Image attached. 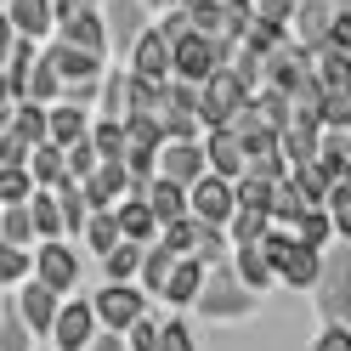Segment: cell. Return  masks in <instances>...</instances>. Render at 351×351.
<instances>
[{
  "label": "cell",
  "mask_w": 351,
  "mask_h": 351,
  "mask_svg": "<svg viewBox=\"0 0 351 351\" xmlns=\"http://www.w3.org/2000/svg\"><path fill=\"white\" fill-rule=\"evenodd\" d=\"M187 306H193L204 323H244V317L261 312V295L238 283L232 261H215V267H204V278H199V289H193Z\"/></svg>",
  "instance_id": "1"
},
{
  "label": "cell",
  "mask_w": 351,
  "mask_h": 351,
  "mask_svg": "<svg viewBox=\"0 0 351 351\" xmlns=\"http://www.w3.org/2000/svg\"><path fill=\"white\" fill-rule=\"evenodd\" d=\"M312 300H317L323 323H351V238H328L323 244Z\"/></svg>",
  "instance_id": "2"
},
{
  "label": "cell",
  "mask_w": 351,
  "mask_h": 351,
  "mask_svg": "<svg viewBox=\"0 0 351 351\" xmlns=\"http://www.w3.org/2000/svg\"><path fill=\"white\" fill-rule=\"evenodd\" d=\"M261 255H267V267H272V283H289V289H312V278H317V261H323V250H306V244H295L289 232H278V227H267L261 232Z\"/></svg>",
  "instance_id": "3"
},
{
  "label": "cell",
  "mask_w": 351,
  "mask_h": 351,
  "mask_svg": "<svg viewBox=\"0 0 351 351\" xmlns=\"http://www.w3.org/2000/svg\"><path fill=\"white\" fill-rule=\"evenodd\" d=\"M250 91L227 74V62L221 69H210L199 85H193V119H199V130H215V125H227L238 114V102H244Z\"/></svg>",
  "instance_id": "4"
},
{
  "label": "cell",
  "mask_w": 351,
  "mask_h": 351,
  "mask_svg": "<svg viewBox=\"0 0 351 351\" xmlns=\"http://www.w3.org/2000/svg\"><path fill=\"white\" fill-rule=\"evenodd\" d=\"M29 278L46 283L51 295H74L80 289V250L62 244V238H40L29 250Z\"/></svg>",
  "instance_id": "5"
},
{
  "label": "cell",
  "mask_w": 351,
  "mask_h": 351,
  "mask_svg": "<svg viewBox=\"0 0 351 351\" xmlns=\"http://www.w3.org/2000/svg\"><path fill=\"white\" fill-rule=\"evenodd\" d=\"M91 312H97V328L125 335L136 317H147V295L136 289V283H102V289L91 295Z\"/></svg>",
  "instance_id": "6"
},
{
  "label": "cell",
  "mask_w": 351,
  "mask_h": 351,
  "mask_svg": "<svg viewBox=\"0 0 351 351\" xmlns=\"http://www.w3.org/2000/svg\"><path fill=\"white\" fill-rule=\"evenodd\" d=\"M97 17H102V34H108V57H119V62L130 51V40L153 23L142 0H97Z\"/></svg>",
  "instance_id": "7"
},
{
  "label": "cell",
  "mask_w": 351,
  "mask_h": 351,
  "mask_svg": "<svg viewBox=\"0 0 351 351\" xmlns=\"http://www.w3.org/2000/svg\"><path fill=\"white\" fill-rule=\"evenodd\" d=\"M227 62V46H215V40L204 34H182V40H170V80H187V85H199L210 69H221Z\"/></svg>",
  "instance_id": "8"
},
{
  "label": "cell",
  "mask_w": 351,
  "mask_h": 351,
  "mask_svg": "<svg viewBox=\"0 0 351 351\" xmlns=\"http://www.w3.org/2000/svg\"><path fill=\"white\" fill-rule=\"evenodd\" d=\"M238 204H232V182L227 176H215V170H204L199 182H187V215L193 221H204V227H227V215H232Z\"/></svg>",
  "instance_id": "9"
},
{
  "label": "cell",
  "mask_w": 351,
  "mask_h": 351,
  "mask_svg": "<svg viewBox=\"0 0 351 351\" xmlns=\"http://www.w3.org/2000/svg\"><path fill=\"white\" fill-rule=\"evenodd\" d=\"M46 335H51L57 351H80L85 340L97 335V312H91V300H85L80 289H74V295H62V300H57V317H51Z\"/></svg>",
  "instance_id": "10"
},
{
  "label": "cell",
  "mask_w": 351,
  "mask_h": 351,
  "mask_svg": "<svg viewBox=\"0 0 351 351\" xmlns=\"http://www.w3.org/2000/svg\"><path fill=\"white\" fill-rule=\"evenodd\" d=\"M125 69L136 74V80H147V85L170 80V46H165V34L153 29V23H147L136 40H130V51H125Z\"/></svg>",
  "instance_id": "11"
},
{
  "label": "cell",
  "mask_w": 351,
  "mask_h": 351,
  "mask_svg": "<svg viewBox=\"0 0 351 351\" xmlns=\"http://www.w3.org/2000/svg\"><path fill=\"white\" fill-rule=\"evenodd\" d=\"M80 193H85V204H91V210H114L125 193H136V182L125 176L119 159H97V170L80 182Z\"/></svg>",
  "instance_id": "12"
},
{
  "label": "cell",
  "mask_w": 351,
  "mask_h": 351,
  "mask_svg": "<svg viewBox=\"0 0 351 351\" xmlns=\"http://www.w3.org/2000/svg\"><path fill=\"white\" fill-rule=\"evenodd\" d=\"M40 51H46V62L57 69L62 85H85V80H102V62L97 51H80V46H62V40H40Z\"/></svg>",
  "instance_id": "13"
},
{
  "label": "cell",
  "mask_w": 351,
  "mask_h": 351,
  "mask_svg": "<svg viewBox=\"0 0 351 351\" xmlns=\"http://www.w3.org/2000/svg\"><path fill=\"white\" fill-rule=\"evenodd\" d=\"M153 165H159V176H170L176 187H187V182H199V176H204V147L199 142H159Z\"/></svg>",
  "instance_id": "14"
},
{
  "label": "cell",
  "mask_w": 351,
  "mask_h": 351,
  "mask_svg": "<svg viewBox=\"0 0 351 351\" xmlns=\"http://www.w3.org/2000/svg\"><path fill=\"white\" fill-rule=\"evenodd\" d=\"M57 300H62V295H51L46 283H34V278H23V283H17V295H12L17 317L29 323V335H46V328H51V317H57Z\"/></svg>",
  "instance_id": "15"
},
{
  "label": "cell",
  "mask_w": 351,
  "mask_h": 351,
  "mask_svg": "<svg viewBox=\"0 0 351 351\" xmlns=\"http://www.w3.org/2000/svg\"><path fill=\"white\" fill-rule=\"evenodd\" d=\"M85 130H91V108H80V102H46V142L51 147H69V142H80Z\"/></svg>",
  "instance_id": "16"
},
{
  "label": "cell",
  "mask_w": 351,
  "mask_h": 351,
  "mask_svg": "<svg viewBox=\"0 0 351 351\" xmlns=\"http://www.w3.org/2000/svg\"><path fill=\"white\" fill-rule=\"evenodd\" d=\"M199 147H204V170H215V176H227V182H232L238 170H244V147H238V136H232L227 125H215V130H204V136H199Z\"/></svg>",
  "instance_id": "17"
},
{
  "label": "cell",
  "mask_w": 351,
  "mask_h": 351,
  "mask_svg": "<svg viewBox=\"0 0 351 351\" xmlns=\"http://www.w3.org/2000/svg\"><path fill=\"white\" fill-rule=\"evenodd\" d=\"M6 23L23 40H51L57 17H51V0H6Z\"/></svg>",
  "instance_id": "18"
},
{
  "label": "cell",
  "mask_w": 351,
  "mask_h": 351,
  "mask_svg": "<svg viewBox=\"0 0 351 351\" xmlns=\"http://www.w3.org/2000/svg\"><path fill=\"white\" fill-rule=\"evenodd\" d=\"M136 193H142V204L153 210V221H159V227L176 221V215H187V187H176L170 176H147Z\"/></svg>",
  "instance_id": "19"
},
{
  "label": "cell",
  "mask_w": 351,
  "mask_h": 351,
  "mask_svg": "<svg viewBox=\"0 0 351 351\" xmlns=\"http://www.w3.org/2000/svg\"><path fill=\"white\" fill-rule=\"evenodd\" d=\"M62 46H80V51H97L108 57V34H102V17L97 12H74V17H57V29H51Z\"/></svg>",
  "instance_id": "20"
},
{
  "label": "cell",
  "mask_w": 351,
  "mask_h": 351,
  "mask_svg": "<svg viewBox=\"0 0 351 351\" xmlns=\"http://www.w3.org/2000/svg\"><path fill=\"white\" fill-rule=\"evenodd\" d=\"M114 227H119V238H130V244H153V238H159V221H153V210L142 204V193H125V199L114 204Z\"/></svg>",
  "instance_id": "21"
},
{
  "label": "cell",
  "mask_w": 351,
  "mask_h": 351,
  "mask_svg": "<svg viewBox=\"0 0 351 351\" xmlns=\"http://www.w3.org/2000/svg\"><path fill=\"white\" fill-rule=\"evenodd\" d=\"M227 261H232V272H238L244 289H255V295L272 289V267H267V255H261V244H232Z\"/></svg>",
  "instance_id": "22"
},
{
  "label": "cell",
  "mask_w": 351,
  "mask_h": 351,
  "mask_svg": "<svg viewBox=\"0 0 351 351\" xmlns=\"http://www.w3.org/2000/svg\"><path fill=\"white\" fill-rule=\"evenodd\" d=\"M199 278H204V267L193 255H176L170 261V278H165V289H159V300H170V306H187L193 300V289H199Z\"/></svg>",
  "instance_id": "23"
},
{
  "label": "cell",
  "mask_w": 351,
  "mask_h": 351,
  "mask_svg": "<svg viewBox=\"0 0 351 351\" xmlns=\"http://www.w3.org/2000/svg\"><path fill=\"white\" fill-rule=\"evenodd\" d=\"M170 261H176V255L159 244V238H153V244H142V261H136V289H142V295H159V289H165Z\"/></svg>",
  "instance_id": "24"
},
{
  "label": "cell",
  "mask_w": 351,
  "mask_h": 351,
  "mask_svg": "<svg viewBox=\"0 0 351 351\" xmlns=\"http://www.w3.org/2000/svg\"><path fill=\"white\" fill-rule=\"evenodd\" d=\"M317 170L323 176H346L351 170V130H317Z\"/></svg>",
  "instance_id": "25"
},
{
  "label": "cell",
  "mask_w": 351,
  "mask_h": 351,
  "mask_svg": "<svg viewBox=\"0 0 351 351\" xmlns=\"http://www.w3.org/2000/svg\"><path fill=\"white\" fill-rule=\"evenodd\" d=\"M51 199H57V221H62V232H80V227H85V215H91V204H85L80 182H74V176H62V182L51 187Z\"/></svg>",
  "instance_id": "26"
},
{
  "label": "cell",
  "mask_w": 351,
  "mask_h": 351,
  "mask_svg": "<svg viewBox=\"0 0 351 351\" xmlns=\"http://www.w3.org/2000/svg\"><path fill=\"white\" fill-rule=\"evenodd\" d=\"M23 170H29V182L34 187H57L62 176V147H51V142H40V147H29V159H23Z\"/></svg>",
  "instance_id": "27"
},
{
  "label": "cell",
  "mask_w": 351,
  "mask_h": 351,
  "mask_svg": "<svg viewBox=\"0 0 351 351\" xmlns=\"http://www.w3.org/2000/svg\"><path fill=\"white\" fill-rule=\"evenodd\" d=\"M283 182L295 187V199H300V204H323V193H328V176L317 170V159L289 165V170H283Z\"/></svg>",
  "instance_id": "28"
},
{
  "label": "cell",
  "mask_w": 351,
  "mask_h": 351,
  "mask_svg": "<svg viewBox=\"0 0 351 351\" xmlns=\"http://www.w3.org/2000/svg\"><path fill=\"white\" fill-rule=\"evenodd\" d=\"M57 91H62V80H57V69L46 62V51H40V57H34V69H29V80H23V97H17V102H40V108H46V102H57Z\"/></svg>",
  "instance_id": "29"
},
{
  "label": "cell",
  "mask_w": 351,
  "mask_h": 351,
  "mask_svg": "<svg viewBox=\"0 0 351 351\" xmlns=\"http://www.w3.org/2000/svg\"><path fill=\"white\" fill-rule=\"evenodd\" d=\"M283 40H289V29H283V23H261V17H250L244 34H238L232 46H244V51H255V57H267V51L283 46Z\"/></svg>",
  "instance_id": "30"
},
{
  "label": "cell",
  "mask_w": 351,
  "mask_h": 351,
  "mask_svg": "<svg viewBox=\"0 0 351 351\" xmlns=\"http://www.w3.org/2000/svg\"><path fill=\"white\" fill-rule=\"evenodd\" d=\"M12 136H23L29 147H40V142H46V108H40V102H12Z\"/></svg>",
  "instance_id": "31"
},
{
  "label": "cell",
  "mask_w": 351,
  "mask_h": 351,
  "mask_svg": "<svg viewBox=\"0 0 351 351\" xmlns=\"http://www.w3.org/2000/svg\"><path fill=\"white\" fill-rule=\"evenodd\" d=\"M80 238H85V250H91V255H108V250L119 244L114 210H91V215H85V227H80Z\"/></svg>",
  "instance_id": "32"
},
{
  "label": "cell",
  "mask_w": 351,
  "mask_h": 351,
  "mask_svg": "<svg viewBox=\"0 0 351 351\" xmlns=\"http://www.w3.org/2000/svg\"><path fill=\"white\" fill-rule=\"evenodd\" d=\"M272 221H267V210H232L227 215V244H261V232H267Z\"/></svg>",
  "instance_id": "33"
},
{
  "label": "cell",
  "mask_w": 351,
  "mask_h": 351,
  "mask_svg": "<svg viewBox=\"0 0 351 351\" xmlns=\"http://www.w3.org/2000/svg\"><path fill=\"white\" fill-rule=\"evenodd\" d=\"M85 142L97 147V159H125V125L119 119H91Z\"/></svg>",
  "instance_id": "34"
},
{
  "label": "cell",
  "mask_w": 351,
  "mask_h": 351,
  "mask_svg": "<svg viewBox=\"0 0 351 351\" xmlns=\"http://www.w3.org/2000/svg\"><path fill=\"white\" fill-rule=\"evenodd\" d=\"M136 261H142V244L119 238V244L102 255V272H108V283H130V278H136Z\"/></svg>",
  "instance_id": "35"
},
{
  "label": "cell",
  "mask_w": 351,
  "mask_h": 351,
  "mask_svg": "<svg viewBox=\"0 0 351 351\" xmlns=\"http://www.w3.org/2000/svg\"><path fill=\"white\" fill-rule=\"evenodd\" d=\"M0 351H34V335H29V323L17 317L12 300H0Z\"/></svg>",
  "instance_id": "36"
},
{
  "label": "cell",
  "mask_w": 351,
  "mask_h": 351,
  "mask_svg": "<svg viewBox=\"0 0 351 351\" xmlns=\"http://www.w3.org/2000/svg\"><path fill=\"white\" fill-rule=\"evenodd\" d=\"M227 250H232V244H227V232L199 221V238H193V250H187V255L199 261V267H215V261H227Z\"/></svg>",
  "instance_id": "37"
},
{
  "label": "cell",
  "mask_w": 351,
  "mask_h": 351,
  "mask_svg": "<svg viewBox=\"0 0 351 351\" xmlns=\"http://www.w3.org/2000/svg\"><path fill=\"white\" fill-rule=\"evenodd\" d=\"M159 142H165V130H159V119H153V114H130V119H125V147L159 153Z\"/></svg>",
  "instance_id": "38"
},
{
  "label": "cell",
  "mask_w": 351,
  "mask_h": 351,
  "mask_svg": "<svg viewBox=\"0 0 351 351\" xmlns=\"http://www.w3.org/2000/svg\"><path fill=\"white\" fill-rule=\"evenodd\" d=\"M62 170H69L74 182H85V176L97 170V147L85 142V136H80V142H69V147H62Z\"/></svg>",
  "instance_id": "39"
},
{
  "label": "cell",
  "mask_w": 351,
  "mask_h": 351,
  "mask_svg": "<svg viewBox=\"0 0 351 351\" xmlns=\"http://www.w3.org/2000/svg\"><path fill=\"white\" fill-rule=\"evenodd\" d=\"M23 278H29V250L0 244V289H6V283H23Z\"/></svg>",
  "instance_id": "40"
},
{
  "label": "cell",
  "mask_w": 351,
  "mask_h": 351,
  "mask_svg": "<svg viewBox=\"0 0 351 351\" xmlns=\"http://www.w3.org/2000/svg\"><path fill=\"white\" fill-rule=\"evenodd\" d=\"M125 351H159V323L153 317H136L125 328Z\"/></svg>",
  "instance_id": "41"
},
{
  "label": "cell",
  "mask_w": 351,
  "mask_h": 351,
  "mask_svg": "<svg viewBox=\"0 0 351 351\" xmlns=\"http://www.w3.org/2000/svg\"><path fill=\"white\" fill-rule=\"evenodd\" d=\"M159 351H199V346H193V328L187 323H159Z\"/></svg>",
  "instance_id": "42"
},
{
  "label": "cell",
  "mask_w": 351,
  "mask_h": 351,
  "mask_svg": "<svg viewBox=\"0 0 351 351\" xmlns=\"http://www.w3.org/2000/svg\"><path fill=\"white\" fill-rule=\"evenodd\" d=\"M23 159H29V142L12 136V130H0V170H23Z\"/></svg>",
  "instance_id": "43"
},
{
  "label": "cell",
  "mask_w": 351,
  "mask_h": 351,
  "mask_svg": "<svg viewBox=\"0 0 351 351\" xmlns=\"http://www.w3.org/2000/svg\"><path fill=\"white\" fill-rule=\"evenodd\" d=\"M312 351H351V323H323V335L312 340Z\"/></svg>",
  "instance_id": "44"
},
{
  "label": "cell",
  "mask_w": 351,
  "mask_h": 351,
  "mask_svg": "<svg viewBox=\"0 0 351 351\" xmlns=\"http://www.w3.org/2000/svg\"><path fill=\"white\" fill-rule=\"evenodd\" d=\"M250 17H261V23H289V6L295 0H244Z\"/></svg>",
  "instance_id": "45"
},
{
  "label": "cell",
  "mask_w": 351,
  "mask_h": 351,
  "mask_svg": "<svg viewBox=\"0 0 351 351\" xmlns=\"http://www.w3.org/2000/svg\"><path fill=\"white\" fill-rule=\"evenodd\" d=\"M80 351H125V335H114V328H97V335L85 340Z\"/></svg>",
  "instance_id": "46"
},
{
  "label": "cell",
  "mask_w": 351,
  "mask_h": 351,
  "mask_svg": "<svg viewBox=\"0 0 351 351\" xmlns=\"http://www.w3.org/2000/svg\"><path fill=\"white\" fill-rule=\"evenodd\" d=\"M74 12H97V0H51V17H74Z\"/></svg>",
  "instance_id": "47"
},
{
  "label": "cell",
  "mask_w": 351,
  "mask_h": 351,
  "mask_svg": "<svg viewBox=\"0 0 351 351\" xmlns=\"http://www.w3.org/2000/svg\"><path fill=\"white\" fill-rule=\"evenodd\" d=\"M6 51H12V23H6V12H0V62H6Z\"/></svg>",
  "instance_id": "48"
},
{
  "label": "cell",
  "mask_w": 351,
  "mask_h": 351,
  "mask_svg": "<svg viewBox=\"0 0 351 351\" xmlns=\"http://www.w3.org/2000/svg\"><path fill=\"white\" fill-rule=\"evenodd\" d=\"M142 6H147V17H153V12H165V6H182V0H142Z\"/></svg>",
  "instance_id": "49"
},
{
  "label": "cell",
  "mask_w": 351,
  "mask_h": 351,
  "mask_svg": "<svg viewBox=\"0 0 351 351\" xmlns=\"http://www.w3.org/2000/svg\"><path fill=\"white\" fill-rule=\"evenodd\" d=\"M12 125V102H0V130H6Z\"/></svg>",
  "instance_id": "50"
},
{
  "label": "cell",
  "mask_w": 351,
  "mask_h": 351,
  "mask_svg": "<svg viewBox=\"0 0 351 351\" xmlns=\"http://www.w3.org/2000/svg\"><path fill=\"white\" fill-rule=\"evenodd\" d=\"M0 102H12V91H6V80H0Z\"/></svg>",
  "instance_id": "51"
}]
</instances>
